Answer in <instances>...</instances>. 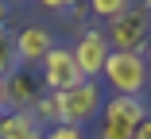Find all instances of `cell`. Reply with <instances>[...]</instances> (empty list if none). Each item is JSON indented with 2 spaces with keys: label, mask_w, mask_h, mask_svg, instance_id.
Returning <instances> with one entry per match:
<instances>
[{
  "label": "cell",
  "mask_w": 151,
  "mask_h": 139,
  "mask_svg": "<svg viewBox=\"0 0 151 139\" xmlns=\"http://www.w3.org/2000/svg\"><path fill=\"white\" fill-rule=\"evenodd\" d=\"M4 93H8V112H27L43 89H39L31 70H16V73L4 77Z\"/></svg>",
  "instance_id": "cell-8"
},
{
  "label": "cell",
  "mask_w": 151,
  "mask_h": 139,
  "mask_svg": "<svg viewBox=\"0 0 151 139\" xmlns=\"http://www.w3.org/2000/svg\"><path fill=\"white\" fill-rule=\"evenodd\" d=\"M43 139H85L81 128H70V124H54L50 131H43Z\"/></svg>",
  "instance_id": "cell-13"
},
{
  "label": "cell",
  "mask_w": 151,
  "mask_h": 139,
  "mask_svg": "<svg viewBox=\"0 0 151 139\" xmlns=\"http://www.w3.org/2000/svg\"><path fill=\"white\" fill-rule=\"evenodd\" d=\"M143 8H147V12H151V0H143Z\"/></svg>",
  "instance_id": "cell-20"
},
{
  "label": "cell",
  "mask_w": 151,
  "mask_h": 139,
  "mask_svg": "<svg viewBox=\"0 0 151 139\" xmlns=\"http://www.w3.org/2000/svg\"><path fill=\"white\" fill-rule=\"evenodd\" d=\"M0 128H4V112H0Z\"/></svg>",
  "instance_id": "cell-21"
},
{
  "label": "cell",
  "mask_w": 151,
  "mask_h": 139,
  "mask_svg": "<svg viewBox=\"0 0 151 139\" xmlns=\"http://www.w3.org/2000/svg\"><path fill=\"white\" fill-rule=\"evenodd\" d=\"M136 139H151V116H147V120L136 128Z\"/></svg>",
  "instance_id": "cell-15"
},
{
  "label": "cell",
  "mask_w": 151,
  "mask_h": 139,
  "mask_svg": "<svg viewBox=\"0 0 151 139\" xmlns=\"http://www.w3.org/2000/svg\"><path fill=\"white\" fill-rule=\"evenodd\" d=\"M66 4H70V8H74V4H81V0H66Z\"/></svg>",
  "instance_id": "cell-19"
},
{
  "label": "cell",
  "mask_w": 151,
  "mask_h": 139,
  "mask_svg": "<svg viewBox=\"0 0 151 139\" xmlns=\"http://www.w3.org/2000/svg\"><path fill=\"white\" fill-rule=\"evenodd\" d=\"M0 27H8V0H0Z\"/></svg>",
  "instance_id": "cell-17"
},
{
  "label": "cell",
  "mask_w": 151,
  "mask_h": 139,
  "mask_svg": "<svg viewBox=\"0 0 151 139\" xmlns=\"http://www.w3.org/2000/svg\"><path fill=\"white\" fill-rule=\"evenodd\" d=\"M143 62H147V73H151V39H147V46H143Z\"/></svg>",
  "instance_id": "cell-18"
},
{
  "label": "cell",
  "mask_w": 151,
  "mask_h": 139,
  "mask_svg": "<svg viewBox=\"0 0 151 139\" xmlns=\"http://www.w3.org/2000/svg\"><path fill=\"white\" fill-rule=\"evenodd\" d=\"M101 77L109 81V89L116 97H136V101H143V89H147V81H151L143 54H124V50H112L109 54Z\"/></svg>",
  "instance_id": "cell-2"
},
{
  "label": "cell",
  "mask_w": 151,
  "mask_h": 139,
  "mask_svg": "<svg viewBox=\"0 0 151 139\" xmlns=\"http://www.w3.org/2000/svg\"><path fill=\"white\" fill-rule=\"evenodd\" d=\"M43 89L47 93H70L74 85H81V70H78V62H74V50L70 46H58L54 43V50L43 58Z\"/></svg>",
  "instance_id": "cell-5"
},
{
  "label": "cell",
  "mask_w": 151,
  "mask_h": 139,
  "mask_svg": "<svg viewBox=\"0 0 151 139\" xmlns=\"http://www.w3.org/2000/svg\"><path fill=\"white\" fill-rule=\"evenodd\" d=\"M0 139H43V124L31 112H4Z\"/></svg>",
  "instance_id": "cell-9"
},
{
  "label": "cell",
  "mask_w": 151,
  "mask_h": 139,
  "mask_svg": "<svg viewBox=\"0 0 151 139\" xmlns=\"http://www.w3.org/2000/svg\"><path fill=\"white\" fill-rule=\"evenodd\" d=\"M112 50H124V54H143L147 39H151V12L143 4H132L128 12H120L116 19H109V31H105Z\"/></svg>",
  "instance_id": "cell-4"
},
{
  "label": "cell",
  "mask_w": 151,
  "mask_h": 139,
  "mask_svg": "<svg viewBox=\"0 0 151 139\" xmlns=\"http://www.w3.org/2000/svg\"><path fill=\"white\" fill-rule=\"evenodd\" d=\"M70 50H74V62H78V70H81V77H85V81H97V77L105 73L109 54H112V46H109V39H105V31H85Z\"/></svg>",
  "instance_id": "cell-6"
},
{
  "label": "cell",
  "mask_w": 151,
  "mask_h": 139,
  "mask_svg": "<svg viewBox=\"0 0 151 139\" xmlns=\"http://www.w3.org/2000/svg\"><path fill=\"white\" fill-rule=\"evenodd\" d=\"M132 4H136V0H89L93 16H101V19H116L120 12H128Z\"/></svg>",
  "instance_id": "cell-12"
},
{
  "label": "cell",
  "mask_w": 151,
  "mask_h": 139,
  "mask_svg": "<svg viewBox=\"0 0 151 139\" xmlns=\"http://www.w3.org/2000/svg\"><path fill=\"white\" fill-rule=\"evenodd\" d=\"M35 4H39V8H47V12H66V8H70L66 0H35Z\"/></svg>",
  "instance_id": "cell-14"
},
{
  "label": "cell",
  "mask_w": 151,
  "mask_h": 139,
  "mask_svg": "<svg viewBox=\"0 0 151 139\" xmlns=\"http://www.w3.org/2000/svg\"><path fill=\"white\" fill-rule=\"evenodd\" d=\"M0 112H8V93H4V77H0Z\"/></svg>",
  "instance_id": "cell-16"
},
{
  "label": "cell",
  "mask_w": 151,
  "mask_h": 139,
  "mask_svg": "<svg viewBox=\"0 0 151 139\" xmlns=\"http://www.w3.org/2000/svg\"><path fill=\"white\" fill-rule=\"evenodd\" d=\"M27 112H31L43 128H47V124L54 128V124H58V93H39V97H35V104L27 108Z\"/></svg>",
  "instance_id": "cell-11"
},
{
  "label": "cell",
  "mask_w": 151,
  "mask_h": 139,
  "mask_svg": "<svg viewBox=\"0 0 151 139\" xmlns=\"http://www.w3.org/2000/svg\"><path fill=\"white\" fill-rule=\"evenodd\" d=\"M147 120V104L136 97H109L97 120V139H136V128Z\"/></svg>",
  "instance_id": "cell-1"
},
{
  "label": "cell",
  "mask_w": 151,
  "mask_h": 139,
  "mask_svg": "<svg viewBox=\"0 0 151 139\" xmlns=\"http://www.w3.org/2000/svg\"><path fill=\"white\" fill-rule=\"evenodd\" d=\"M101 108H105V89L97 81H81L70 93H58V124L85 128V124L101 120Z\"/></svg>",
  "instance_id": "cell-3"
},
{
  "label": "cell",
  "mask_w": 151,
  "mask_h": 139,
  "mask_svg": "<svg viewBox=\"0 0 151 139\" xmlns=\"http://www.w3.org/2000/svg\"><path fill=\"white\" fill-rule=\"evenodd\" d=\"M19 70V54H16V31L0 27V77H8Z\"/></svg>",
  "instance_id": "cell-10"
},
{
  "label": "cell",
  "mask_w": 151,
  "mask_h": 139,
  "mask_svg": "<svg viewBox=\"0 0 151 139\" xmlns=\"http://www.w3.org/2000/svg\"><path fill=\"white\" fill-rule=\"evenodd\" d=\"M54 50V35L39 23H27L23 31H16V54H19V70H35L43 58Z\"/></svg>",
  "instance_id": "cell-7"
}]
</instances>
